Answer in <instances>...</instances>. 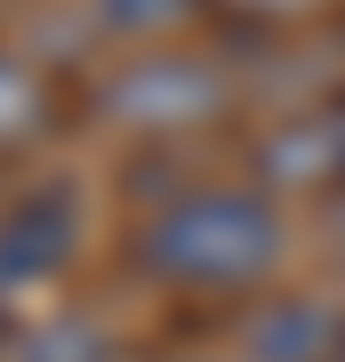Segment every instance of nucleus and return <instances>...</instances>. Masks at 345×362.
Listing matches in <instances>:
<instances>
[{"label":"nucleus","mask_w":345,"mask_h":362,"mask_svg":"<svg viewBox=\"0 0 345 362\" xmlns=\"http://www.w3.org/2000/svg\"><path fill=\"white\" fill-rule=\"evenodd\" d=\"M137 258L169 290H249L257 274L282 258V218L257 194L201 185V194H177L137 233Z\"/></svg>","instance_id":"f257e3e1"},{"label":"nucleus","mask_w":345,"mask_h":362,"mask_svg":"<svg viewBox=\"0 0 345 362\" xmlns=\"http://www.w3.org/2000/svg\"><path fill=\"white\" fill-rule=\"evenodd\" d=\"M337 346H345L337 314L305 306V298H289V306H273V314L249 322V362H329Z\"/></svg>","instance_id":"20e7f679"},{"label":"nucleus","mask_w":345,"mask_h":362,"mask_svg":"<svg viewBox=\"0 0 345 362\" xmlns=\"http://www.w3.org/2000/svg\"><path fill=\"white\" fill-rule=\"evenodd\" d=\"M217 73H201V65H185V57H161V65H137V73H121L113 89H104V105L113 113H128L137 129H193L201 113H217Z\"/></svg>","instance_id":"7ed1b4c3"},{"label":"nucleus","mask_w":345,"mask_h":362,"mask_svg":"<svg viewBox=\"0 0 345 362\" xmlns=\"http://www.w3.org/2000/svg\"><path fill=\"white\" fill-rule=\"evenodd\" d=\"M329 362H345V346H337V354H329Z\"/></svg>","instance_id":"0eeeda50"},{"label":"nucleus","mask_w":345,"mask_h":362,"mask_svg":"<svg viewBox=\"0 0 345 362\" xmlns=\"http://www.w3.org/2000/svg\"><path fill=\"white\" fill-rule=\"evenodd\" d=\"M40 113H49V89H40V73L25 65V57H0V145L25 137Z\"/></svg>","instance_id":"39448f33"},{"label":"nucleus","mask_w":345,"mask_h":362,"mask_svg":"<svg viewBox=\"0 0 345 362\" xmlns=\"http://www.w3.org/2000/svg\"><path fill=\"white\" fill-rule=\"evenodd\" d=\"M73 194L64 185H40V194H25L0 218V290H25V282H49V274L73 258Z\"/></svg>","instance_id":"f03ea898"},{"label":"nucleus","mask_w":345,"mask_h":362,"mask_svg":"<svg viewBox=\"0 0 345 362\" xmlns=\"http://www.w3.org/2000/svg\"><path fill=\"white\" fill-rule=\"evenodd\" d=\"M337 209H345V194H337Z\"/></svg>","instance_id":"6e6552de"},{"label":"nucleus","mask_w":345,"mask_h":362,"mask_svg":"<svg viewBox=\"0 0 345 362\" xmlns=\"http://www.w3.org/2000/svg\"><path fill=\"white\" fill-rule=\"evenodd\" d=\"M193 8H201V0H104V25L113 33H169V25H185Z\"/></svg>","instance_id":"423d86ee"}]
</instances>
